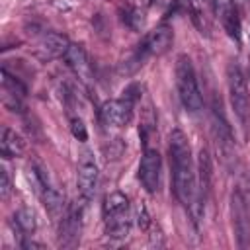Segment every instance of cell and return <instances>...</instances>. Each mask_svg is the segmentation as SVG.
Returning <instances> with one entry per match:
<instances>
[{"instance_id": "cell-19", "label": "cell", "mask_w": 250, "mask_h": 250, "mask_svg": "<svg viewBox=\"0 0 250 250\" xmlns=\"http://www.w3.org/2000/svg\"><path fill=\"white\" fill-rule=\"evenodd\" d=\"M123 21H125L131 29H139V27L143 25V21H145V12H143L139 6H131V8L125 10Z\"/></svg>"}, {"instance_id": "cell-21", "label": "cell", "mask_w": 250, "mask_h": 250, "mask_svg": "<svg viewBox=\"0 0 250 250\" xmlns=\"http://www.w3.org/2000/svg\"><path fill=\"white\" fill-rule=\"evenodd\" d=\"M12 193V180H10V172L6 170V166L0 168V199H8Z\"/></svg>"}, {"instance_id": "cell-8", "label": "cell", "mask_w": 250, "mask_h": 250, "mask_svg": "<svg viewBox=\"0 0 250 250\" xmlns=\"http://www.w3.org/2000/svg\"><path fill=\"white\" fill-rule=\"evenodd\" d=\"M213 2V12L219 20V23L223 25L225 33L240 43V35H242V27H240V18L236 12V6L232 4V0H211Z\"/></svg>"}, {"instance_id": "cell-22", "label": "cell", "mask_w": 250, "mask_h": 250, "mask_svg": "<svg viewBox=\"0 0 250 250\" xmlns=\"http://www.w3.org/2000/svg\"><path fill=\"white\" fill-rule=\"evenodd\" d=\"M137 225H139V229H141V230H148V229H150V225H152L150 215H148V211H146V207H145V205H141V207H139V211H137Z\"/></svg>"}, {"instance_id": "cell-14", "label": "cell", "mask_w": 250, "mask_h": 250, "mask_svg": "<svg viewBox=\"0 0 250 250\" xmlns=\"http://www.w3.org/2000/svg\"><path fill=\"white\" fill-rule=\"evenodd\" d=\"M197 184H199V193L209 195L213 186V166L207 148H201L197 154Z\"/></svg>"}, {"instance_id": "cell-18", "label": "cell", "mask_w": 250, "mask_h": 250, "mask_svg": "<svg viewBox=\"0 0 250 250\" xmlns=\"http://www.w3.org/2000/svg\"><path fill=\"white\" fill-rule=\"evenodd\" d=\"M12 227L20 232V234H31L37 227V221H35V213L29 209V207H20L14 217H12Z\"/></svg>"}, {"instance_id": "cell-9", "label": "cell", "mask_w": 250, "mask_h": 250, "mask_svg": "<svg viewBox=\"0 0 250 250\" xmlns=\"http://www.w3.org/2000/svg\"><path fill=\"white\" fill-rule=\"evenodd\" d=\"M174 41V33L168 25H160L156 29H152L143 43L139 45V55L141 57H150V55H164Z\"/></svg>"}, {"instance_id": "cell-17", "label": "cell", "mask_w": 250, "mask_h": 250, "mask_svg": "<svg viewBox=\"0 0 250 250\" xmlns=\"http://www.w3.org/2000/svg\"><path fill=\"white\" fill-rule=\"evenodd\" d=\"M104 221H105V234L109 238H115V240L127 238V234L131 230V219H129L127 213L117 215V217H109V219H104Z\"/></svg>"}, {"instance_id": "cell-20", "label": "cell", "mask_w": 250, "mask_h": 250, "mask_svg": "<svg viewBox=\"0 0 250 250\" xmlns=\"http://www.w3.org/2000/svg\"><path fill=\"white\" fill-rule=\"evenodd\" d=\"M70 133H72V137L76 141H82L84 143L88 139V131H86V125H84L82 117H72L70 119Z\"/></svg>"}, {"instance_id": "cell-10", "label": "cell", "mask_w": 250, "mask_h": 250, "mask_svg": "<svg viewBox=\"0 0 250 250\" xmlns=\"http://www.w3.org/2000/svg\"><path fill=\"white\" fill-rule=\"evenodd\" d=\"M70 41L64 33H47L41 37V41L35 47V57L41 61H53L59 57H64V53L68 51Z\"/></svg>"}, {"instance_id": "cell-7", "label": "cell", "mask_w": 250, "mask_h": 250, "mask_svg": "<svg viewBox=\"0 0 250 250\" xmlns=\"http://www.w3.org/2000/svg\"><path fill=\"white\" fill-rule=\"evenodd\" d=\"M76 186L78 193L86 199H90L98 186V164L90 150H84L78 162V174H76Z\"/></svg>"}, {"instance_id": "cell-1", "label": "cell", "mask_w": 250, "mask_h": 250, "mask_svg": "<svg viewBox=\"0 0 250 250\" xmlns=\"http://www.w3.org/2000/svg\"><path fill=\"white\" fill-rule=\"evenodd\" d=\"M168 152H170L174 193L178 201L191 211L193 221H197L201 213V205H199V197L195 195V170L191 160V146L182 129H174L170 133Z\"/></svg>"}, {"instance_id": "cell-15", "label": "cell", "mask_w": 250, "mask_h": 250, "mask_svg": "<svg viewBox=\"0 0 250 250\" xmlns=\"http://www.w3.org/2000/svg\"><path fill=\"white\" fill-rule=\"evenodd\" d=\"M41 201L47 209V213L51 215L53 221H59L62 219V209H64V197L59 189H55L53 186H47L43 191H41Z\"/></svg>"}, {"instance_id": "cell-5", "label": "cell", "mask_w": 250, "mask_h": 250, "mask_svg": "<svg viewBox=\"0 0 250 250\" xmlns=\"http://www.w3.org/2000/svg\"><path fill=\"white\" fill-rule=\"evenodd\" d=\"M162 176V158L156 148H145L139 164V180L148 193H156L160 188Z\"/></svg>"}, {"instance_id": "cell-11", "label": "cell", "mask_w": 250, "mask_h": 250, "mask_svg": "<svg viewBox=\"0 0 250 250\" xmlns=\"http://www.w3.org/2000/svg\"><path fill=\"white\" fill-rule=\"evenodd\" d=\"M189 8V18L193 21V25L197 27V31L205 37H211L213 31V2L211 0H189L188 2Z\"/></svg>"}, {"instance_id": "cell-2", "label": "cell", "mask_w": 250, "mask_h": 250, "mask_svg": "<svg viewBox=\"0 0 250 250\" xmlns=\"http://www.w3.org/2000/svg\"><path fill=\"white\" fill-rule=\"evenodd\" d=\"M176 88L180 102L188 111H199L203 107V98L197 86L195 70L188 55H180L176 59Z\"/></svg>"}, {"instance_id": "cell-13", "label": "cell", "mask_w": 250, "mask_h": 250, "mask_svg": "<svg viewBox=\"0 0 250 250\" xmlns=\"http://www.w3.org/2000/svg\"><path fill=\"white\" fill-rule=\"evenodd\" d=\"M0 152L2 158H18L25 152V141L20 133H16L10 127L2 129V139H0Z\"/></svg>"}, {"instance_id": "cell-6", "label": "cell", "mask_w": 250, "mask_h": 250, "mask_svg": "<svg viewBox=\"0 0 250 250\" xmlns=\"http://www.w3.org/2000/svg\"><path fill=\"white\" fill-rule=\"evenodd\" d=\"M133 105L125 98L121 100H107L100 107V119L107 127H125L133 119Z\"/></svg>"}, {"instance_id": "cell-3", "label": "cell", "mask_w": 250, "mask_h": 250, "mask_svg": "<svg viewBox=\"0 0 250 250\" xmlns=\"http://www.w3.org/2000/svg\"><path fill=\"white\" fill-rule=\"evenodd\" d=\"M227 84H229L232 109L238 115V119L242 123H246L248 115H250V92H248L246 78H244L242 70L236 64H229V68H227Z\"/></svg>"}, {"instance_id": "cell-4", "label": "cell", "mask_w": 250, "mask_h": 250, "mask_svg": "<svg viewBox=\"0 0 250 250\" xmlns=\"http://www.w3.org/2000/svg\"><path fill=\"white\" fill-rule=\"evenodd\" d=\"M230 215H232V229L238 246L244 248L250 240V209H248V197L242 193L240 188H236L230 195Z\"/></svg>"}, {"instance_id": "cell-23", "label": "cell", "mask_w": 250, "mask_h": 250, "mask_svg": "<svg viewBox=\"0 0 250 250\" xmlns=\"http://www.w3.org/2000/svg\"><path fill=\"white\" fill-rule=\"evenodd\" d=\"M148 242H150V246H156V248H162V246H164V234H162V230H160L158 227H154V225H152V230H150V234H148Z\"/></svg>"}, {"instance_id": "cell-16", "label": "cell", "mask_w": 250, "mask_h": 250, "mask_svg": "<svg viewBox=\"0 0 250 250\" xmlns=\"http://www.w3.org/2000/svg\"><path fill=\"white\" fill-rule=\"evenodd\" d=\"M129 211V197L121 191H111L105 199H104V219L109 217H117Z\"/></svg>"}, {"instance_id": "cell-12", "label": "cell", "mask_w": 250, "mask_h": 250, "mask_svg": "<svg viewBox=\"0 0 250 250\" xmlns=\"http://www.w3.org/2000/svg\"><path fill=\"white\" fill-rule=\"evenodd\" d=\"M64 64L78 76L86 78L90 74V66H88V55H86V49L80 45V43H70L68 51L64 53L62 57Z\"/></svg>"}]
</instances>
